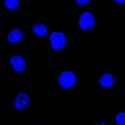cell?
<instances>
[{
	"instance_id": "obj_1",
	"label": "cell",
	"mask_w": 125,
	"mask_h": 125,
	"mask_svg": "<svg viewBox=\"0 0 125 125\" xmlns=\"http://www.w3.org/2000/svg\"><path fill=\"white\" fill-rule=\"evenodd\" d=\"M76 80L75 75L73 73L70 71H65L59 75L58 82L62 88L68 89L73 86Z\"/></svg>"
},
{
	"instance_id": "obj_2",
	"label": "cell",
	"mask_w": 125,
	"mask_h": 125,
	"mask_svg": "<svg viewBox=\"0 0 125 125\" xmlns=\"http://www.w3.org/2000/svg\"><path fill=\"white\" fill-rule=\"evenodd\" d=\"M50 39L52 47L55 50L62 48L66 43V38L64 35L61 32H53L51 35Z\"/></svg>"
},
{
	"instance_id": "obj_3",
	"label": "cell",
	"mask_w": 125,
	"mask_h": 125,
	"mask_svg": "<svg viewBox=\"0 0 125 125\" xmlns=\"http://www.w3.org/2000/svg\"><path fill=\"white\" fill-rule=\"evenodd\" d=\"M94 24V18L92 14L89 12L83 13L79 20V26L83 30L91 28Z\"/></svg>"
},
{
	"instance_id": "obj_4",
	"label": "cell",
	"mask_w": 125,
	"mask_h": 125,
	"mask_svg": "<svg viewBox=\"0 0 125 125\" xmlns=\"http://www.w3.org/2000/svg\"><path fill=\"white\" fill-rule=\"evenodd\" d=\"M29 103V96L24 93H20L16 96L14 100V105L18 110L25 109Z\"/></svg>"
},
{
	"instance_id": "obj_5",
	"label": "cell",
	"mask_w": 125,
	"mask_h": 125,
	"mask_svg": "<svg viewBox=\"0 0 125 125\" xmlns=\"http://www.w3.org/2000/svg\"><path fill=\"white\" fill-rule=\"evenodd\" d=\"M10 63L17 72H23L26 67V62L23 58L18 55L13 56L10 60Z\"/></svg>"
},
{
	"instance_id": "obj_6",
	"label": "cell",
	"mask_w": 125,
	"mask_h": 125,
	"mask_svg": "<svg viewBox=\"0 0 125 125\" xmlns=\"http://www.w3.org/2000/svg\"><path fill=\"white\" fill-rule=\"evenodd\" d=\"M23 37V34L19 29H14L9 32L7 39L8 41L12 43H15L22 40Z\"/></svg>"
},
{
	"instance_id": "obj_7",
	"label": "cell",
	"mask_w": 125,
	"mask_h": 125,
	"mask_svg": "<svg viewBox=\"0 0 125 125\" xmlns=\"http://www.w3.org/2000/svg\"><path fill=\"white\" fill-rule=\"evenodd\" d=\"M99 82L101 86L103 87L108 88L111 86L114 82L113 76L109 73H106L102 76Z\"/></svg>"
},
{
	"instance_id": "obj_8",
	"label": "cell",
	"mask_w": 125,
	"mask_h": 125,
	"mask_svg": "<svg viewBox=\"0 0 125 125\" xmlns=\"http://www.w3.org/2000/svg\"><path fill=\"white\" fill-rule=\"evenodd\" d=\"M34 32L39 36H44L47 33L46 26L43 24H37L34 25L32 27Z\"/></svg>"
},
{
	"instance_id": "obj_9",
	"label": "cell",
	"mask_w": 125,
	"mask_h": 125,
	"mask_svg": "<svg viewBox=\"0 0 125 125\" xmlns=\"http://www.w3.org/2000/svg\"><path fill=\"white\" fill-rule=\"evenodd\" d=\"M4 3L5 6L9 9H15L17 8L19 6V3L16 0H8V1H4Z\"/></svg>"
},
{
	"instance_id": "obj_10",
	"label": "cell",
	"mask_w": 125,
	"mask_h": 125,
	"mask_svg": "<svg viewBox=\"0 0 125 125\" xmlns=\"http://www.w3.org/2000/svg\"><path fill=\"white\" fill-rule=\"evenodd\" d=\"M116 122L118 125H125V114L124 112L119 113L116 116Z\"/></svg>"
},
{
	"instance_id": "obj_11",
	"label": "cell",
	"mask_w": 125,
	"mask_h": 125,
	"mask_svg": "<svg viewBox=\"0 0 125 125\" xmlns=\"http://www.w3.org/2000/svg\"><path fill=\"white\" fill-rule=\"evenodd\" d=\"M93 125H107V123L106 121H104L103 120H99L95 122Z\"/></svg>"
},
{
	"instance_id": "obj_12",
	"label": "cell",
	"mask_w": 125,
	"mask_h": 125,
	"mask_svg": "<svg viewBox=\"0 0 125 125\" xmlns=\"http://www.w3.org/2000/svg\"><path fill=\"white\" fill-rule=\"evenodd\" d=\"M89 1L88 0H86V1H84V0H83V1H79V0H77L76 2L80 5H83V4H86Z\"/></svg>"
},
{
	"instance_id": "obj_13",
	"label": "cell",
	"mask_w": 125,
	"mask_h": 125,
	"mask_svg": "<svg viewBox=\"0 0 125 125\" xmlns=\"http://www.w3.org/2000/svg\"><path fill=\"white\" fill-rule=\"evenodd\" d=\"M117 3H122L125 2V1H115Z\"/></svg>"
}]
</instances>
